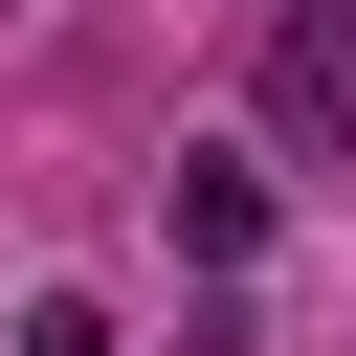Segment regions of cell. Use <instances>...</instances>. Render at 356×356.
<instances>
[{"mask_svg": "<svg viewBox=\"0 0 356 356\" xmlns=\"http://www.w3.org/2000/svg\"><path fill=\"white\" fill-rule=\"evenodd\" d=\"M267 111L312 156H356V0H267Z\"/></svg>", "mask_w": 356, "mask_h": 356, "instance_id": "1", "label": "cell"}, {"mask_svg": "<svg viewBox=\"0 0 356 356\" xmlns=\"http://www.w3.org/2000/svg\"><path fill=\"white\" fill-rule=\"evenodd\" d=\"M156 222H178V267H245V245H267V156H245V134H200V156L156 178Z\"/></svg>", "mask_w": 356, "mask_h": 356, "instance_id": "2", "label": "cell"}, {"mask_svg": "<svg viewBox=\"0 0 356 356\" xmlns=\"http://www.w3.org/2000/svg\"><path fill=\"white\" fill-rule=\"evenodd\" d=\"M0 356H134V334H111V312H89V289H44V312H22V334H0Z\"/></svg>", "mask_w": 356, "mask_h": 356, "instance_id": "3", "label": "cell"}]
</instances>
